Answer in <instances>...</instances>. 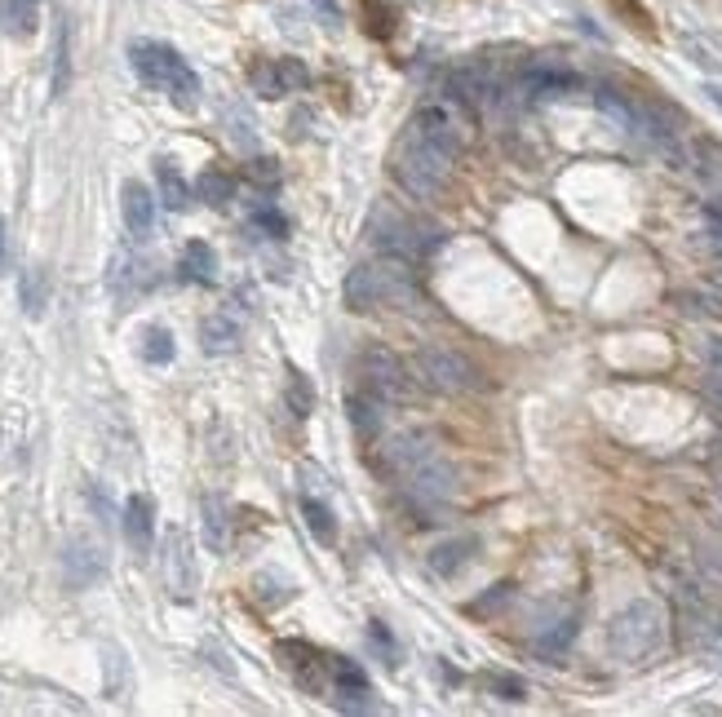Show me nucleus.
<instances>
[{"label": "nucleus", "mask_w": 722, "mask_h": 717, "mask_svg": "<svg viewBox=\"0 0 722 717\" xmlns=\"http://www.w3.org/2000/svg\"><path fill=\"white\" fill-rule=\"evenodd\" d=\"M462 143L466 124L456 120L448 102H426L421 111H413L404 134L395 138V151H390V173H395L400 190L413 200H435L456 156H462Z\"/></svg>", "instance_id": "nucleus-1"}, {"label": "nucleus", "mask_w": 722, "mask_h": 717, "mask_svg": "<svg viewBox=\"0 0 722 717\" xmlns=\"http://www.w3.org/2000/svg\"><path fill=\"white\" fill-rule=\"evenodd\" d=\"M129 67L138 72V81L156 94H164L178 111H195L200 107V76L191 72V62L164 45V40H134L129 45Z\"/></svg>", "instance_id": "nucleus-2"}, {"label": "nucleus", "mask_w": 722, "mask_h": 717, "mask_svg": "<svg viewBox=\"0 0 722 717\" xmlns=\"http://www.w3.org/2000/svg\"><path fill=\"white\" fill-rule=\"evenodd\" d=\"M346 306L355 314H368V310H381V306H404L413 301L417 284H413V262L404 257H390L381 252L377 262H359L351 275H346Z\"/></svg>", "instance_id": "nucleus-3"}, {"label": "nucleus", "mask_w": 722, "mask_h": 717, "mask_svg": "<svg viewBox=\"0 0 722 717\" xmlns=\"http://www.w3.org/2000/svg\"><path fill=\"white\" fill-rule=\"evenodd\" d=\"M665 629H670L665 607L651 603V598H638V603H629L625 611L612 616L608 646H612V656L621 665H643V660H651L656 651L665 646Z\"/></svg>", "instance_id": "nucleus-4"}, {"label": "nucleus", "mask_w": 722, "mask_h": 717, "mask_svg": "<svg viewBox=\"0 0 722 717\" xmlns=\"http://www.w3.org/2000/svg\"><path fill=\"white\" fill-rule=\"evenodd\" d=\"M408 368H413L417 385H426L430 395H448V399L470 395V390L484 385V372L462 350H448V346H421Z\"/></svg>", "instance_id": "nucleus-5"}, {"label": "nucleus", "mask_w": 722, "mask_h": 717, "mask_svg": "<svg viewBox=\"0 0 722 717\" xmlns=\"http://www.w3.org/2000/svg\"><path fill=\"white\" fill-rule=\"evenodd\" d=\"M364 385L372 390V395L381 404H404L408 399V385H413V368L395 355V350H386V346H368L364 350Z\"/></svg>", "instance_id": "nucleus-6"}, {"label": "nucleus", "mask_w": 722, "mask_h": 717, "mask_svg": "<svg viewBox=\"0 0 722 717\" xmlns=\"http://www.w3.org/2000/svg\"><path fill=\"white\" fill-rule=\"evenodd\" d=\"M248 85L257 98H289L297 89L310 85V72H306V62L297 58H257L253 67H248Z\"/></svg>", "instance_id": "nucleus-7"}, {"label": "nucleus", "mask_w": 722, "mask_h": 717, "mask_svg": "<svg viewBox=\"0 0 722 717\" xmlns=\"http://www.w3.org/2000/svg\"><path fill=\"white\" fill-rule=\"evenodd\" d=\"M404 487H408V496L417 500V505H426V509H439V505H448L452 496H456V470L448 466V456L443 452H435L426 466H417L408 479H400Z\"/></svg>", "instance_id": "nucleus-8"}, {"label": "nucleus", "mask_w": 722, "mask_h": 717, "mask_svg": "<svg viewBox=\"0 0 722 717\" xmlns=\"http://www.w3.org/2000/svg\"><path fill=\"white\" fill-rule=\"evenodd\" d=\"M276 656L284 660V669H289L310 695H323V678H333V669H328V660H333V656H323L319 646H310V642H302V638L276 642Z\"/></svg>", "instance_id": "nucleus-9"}, {"label": "nucleus", "mask_w": 722, "mask_h": 717, "mask_svg": "<svg viewBox=\"0 0 722 717\" xmlns=\"http://www.w3.org/2000/svg\"><path fill=\"white\" fill-rule=\"evenodd\" d=\"M164 584L178 603L195 598V558H191V541L182 528L164 532Z\"/></svg>", "instance_id": "nucleus-10"}, {"label": "nucleus", "mask_w": 722, "mask_h": 717, "mask_svg": "<svg viewBox=\"0 0 722 717\" xmlns=\"http://www.w3.org/2000/svg\"><path fill=\"white\" fill-rule=\"evenodd\" d=\"M435 452H439V443H435L430 434H421V430H404V434H395V438H386V447H381L386 470L395 474V479H408L417 466L430 461Z\"/></svg>", "instance_id": "nucleus-11"}, {"label": "nucleus", "mask_w": 722, "mask_h": 717, "mask_svg": "<svg viewBox=\"0 0 722 717\" xmlns=\"http://www.w3.org/2000/svg\"><path fill=\"white\" fill-rule=\"evenodd\" d=\"M678 625L692 642H713L722 633V616L718 607H709V598L692 584H678Z\"/></svg>", "instance_id": "nucleus-12"}, {"label": "nucleus", "mask_w": 722, "mask_h": 717, "mask_svg": "<svg viewBox=\"0 0 722 717\" xmlns=\"http://www.w3.org/2000/svg\"><path fill=\"white\" fill-rule=\"evenodd\" d=\"M328 669H333V687H338V708L346 713H368L372 708V691H368V678L355 660L346 656H333L328 660Z\"/></svg>", "instance_id": "nucleus-13"}, {"label": "nucleus", "mask_w": 722, "mask_h": 717, "mask_svg": "<svg viewBox=\"0 0 722 717\" xmlns=\"http://www.w3.org/2000/svg\"><path fill=\"white\" fill-rule=\"evenodd\" d=\"M120 213H124L129 235H134V239H151V231H156V195L143 182H124L120 186Z\"/></svg>", "instance_id": "nucleus-14"}, {"label": "nucleus", "mask_w": 722, "mask_h": 717, "mask_svg": "<svg viewBox=\"0 0 722 717\" xmlns=\"http://www.w3.org/2000/svg\"><path fill=\"white\" fill-rule=\"evenodd\" d=\"M120 528H124V541L134 554H151V541H156V505L151 496H129L124 500V514H120Z\"/></svg>", "instance_id": "nucleus-15"}, {"label": "nucleus", "mask_w": 722, "mask_h": 717, "mask_svg": "<svg viewBox=\"0 0 722 717\" xmlns=\"http://www.w3.org/2000/svg\"><path fill=\"white\" fill-rule=\"evenodd\" d=\"M200 518H205V545L213 554H227L231 549V505H227V496H205Z\"/></svg>", "instance_id": "nucleus-16"}, {"label": "nucleus", "mask_w": 722, "mask_h": 717, "mask_svg": "<svg viewBox=\"0 0 722 717\" xmlns=\"http://www.w3.org/2000/svg\"><path fill=\"white\" fill-rule=\"evenodd\" d=\"M475 549H479L475 536H452V541H443V545L430 549V571H435L439 580H452L456 571H462V567L475 558Z\"/></svg>", "instance_id": "nucleus-17"}, {"label": "nucleus", "mask_w": 722, "mask_h": 717, "mask_svg": "<svg viewBox=\"0 0 722 717\" xmlns=\"http://www.w3.org/2000/svg\"><path fill=\"white\" fill-rule=\"evenodd\" d=\"M178 271H182L186 284H218V252H213V244L191 239L182 248V267Z\"/></svg>", "instance_id": "nucleus-18"}, {"label": "nucleus", "mask_w": 722, "mask_h": 717, "mask_svg": "<svg viewBox=\"0 0 722 717\" xmlns=\"http://www.w3.org/2000/svg\"><path fill=\"white\" fill-rule=\"evenodd\" d=\"M0 27L14 40H32L40 27V0H0Z\"/></svg>", "instance_id": "nucleus-19"}, {"label": "nucleus", "mask_w": 722, "mask_h": 717, "mask_svg": "<svg viewBox=\"0 0 722 717\" xmlns=\"http://www.w3.org/2000/svg\"><path fill=\"white\" fill-rule=\"evenodd\" d=\"M156 190H160V200H164V209H173V213H182L186 205H191V182L182 177V169L173 164V160H156Z\"/></svg>", "instance_id": "nucleus-20"}, {"label": "nucleus", "mask_w": 722, "mask_h": 717, "mask_svg": "<svg viewBox=\"0 0 722 717\" xmlns=\"http://www.w3.org/2000/svg\"><path fill=\"white\" fill-rule=\"evenodd\" d=\"M200 346H205L209 355H231V350L240 346V323H235L231 314H209V319L200 323Z\"/></svg>", "instance_id": "nucleus-21"}, {"label": "nucleus", "mask_w": 722, "mask_h": 717, "mask_svg": "<svg viewBox=\"0 0 722 717\" xmlns=\"http://www.w3.org/2000/svg\"><path fill=\"white\" fill-rule=\"evenodd\" d=\"M62 563H68V580L76 584V590H81V584H94L98 576H102V554L94 549V545H68V554H62Z\"/></svg>", "instance_id": "nucleus-22"}, {"label": "nucleus", "mask_w": 722, "mask_h": 717, "mask_svg": "<svg viewBox=\"0 0 722 717\" xmlns=\"http://www.w3.org/2000/svg\"><path fill=\"white\" fill-rule=\"evenodd\" d=\"M195 195H200L209 209H227L235 200V177L222 173V169H205L200 182H195Z\"/></svg>", "instance_id": "nucleus-23"}, {"label": "nucleus", "mask_w": 722, "mask_h": 717, "mask_svg": "<svg viewBox=\"0 0 722 717\" xmlns=\"http://www.w3.org/2000/svg\"><path fill=\"white\" fill-rule=\"evenodd\" d=\"M359 10H364V27H368V36L390 40V36L400 32V10L390 5V0H359Z\"/></svg>", "instance_id": "nucleus-24"}, {"label": "nucleus", "mask_w": 722, "mask_h": 717, "mask_svg": "<svg viewBox=\"0 0 722 717\" xmlns=\"http://www.w3.org/2000/svg\"><path fill=\"white\" fill-rule=\"evenodd\" d=\"M72 85V27L58 18V40H53V98H62Z\"/></svg>", "instance_id": "nucleus-25"}, {"label": "nucleus", "mask_w": 722, "mask_h": 717, "mask_svg": "<svg viewBox=\"0 0 722 717\" xmlns=\"http://www.w3.org/2000/svg\"><path fill=\"white\" fill-rule=\"evenodd\" d=\"M302 518H306V528H310V536L319 545H333L338 541V518H333V509H328L323 500L302 496Z\"/></svg>", "instance_id": "nucleus-26"}, {"label": "nucleus", "mask_w": 722, "mask_h": 717, "mask_svg": "<svg viewBox=\"0 0 722 717\" xmlns=\"http://www.w3.org/2000/svg\"><path fill=\"white\" fill-rule=\"evenodd\" d=\"M351 425H355V434L368 443V438H377V430H381V399L372 395H351Z\"/></svg>", "instance_id": "nucleus-27"}, {"label": "nucleus", "mask_w": 722, "mask_h": 717, "mask_svg": "<svg viewBox=\"0 0 722 717\" xmlns=\"http://www.w3.org/2000/svg\"><path fill=\"white\" fill-rule=\"evenodd\" d=\"M19 297H23V310H27L32 319H40L45 306H49V275H45L40 267H27V271H23V284H19Z\"/></svg>", "instance_id": "nucleus-28"}, {"label": "nucleus", "mask_w": 722, "mask_h": 717, "mask_svg": "<svg viewBox=\"0 0 722 717\" xmlns=\"http://www.w3.org/2000/svg\"><path fill=\"white\" fill-rule=\"evenodd\" d=\"M111 288H115L120 301H129L143 288V262H138V257H129V252L115 257V262H111Z\"/></svg>", "instance_id": "nucleus-29"}, {"label": "nucleus", "mask_w": 722, "mask_h": 717, "mask_svg": "<svg viewBox=\"0 0 722 717\" xmlns=\"http://www.w3.org/2000/svg\"><path fill=\"white\" fill-rule=\"evenodd\" d=\"M173 355H178V346H173V333L164 329V323H151V329H143V359H147V363L164 368V363H173Z\"/></svg>", "instance_id": "nucleus-30"}, {"label": "nucleus", "mask_w": 722, "mask_h": 717, "mask_svg": "<svg viewBox=\"0 0 722 717\" xmlns=\"http://www.w3.org/2000/svg\"><path fill=\"white\" fill-rule=\"evenodd\" d=\"M576 616H563V620H554L546 633H537V651L541 656H563V651L572 646V638H576Z\"/></svg>", "instance_id": "nucleus-31"}, {"label": "nucleus", "mask_w": 722, "mask_h": 717, "mask_svg": "<svg viewBox=\"0 0 722 717\" xmlns=\"http://www.w3.org/2000/svg\"><path fill=\"white\" fill-rule=\"evenodd\" d=\"M289 412L297 417V421H306L310 412H315V385L306 381V372H297V368H289Z\"/></svg>", "instance_id": "nucleus-32"}, {"label": "nucleus", "mask_w": 722, "mask_h": 717, "mask_svg": "<svg viewBox=\"0 0 722 717\" xmlns=\"http://www.w3.org/2000/svg\"><path fill=\"white\" fill-rule=\"evenodd\" d=\"M253 226H257L261 235H271V239H284V235H289V218H284L271 200H257V205H253Z\"/></svg>", "instance_id": "nucleus-33"}, {"label": "nucleus", "mask_w": 722, "mask_h": 717, "mask_svg": "<svg viewBox=\"0 0 722 717\" xmlns=\"http://www.w3.org/2000/svg\"><path fill=\"white\" fill-rule=\"evenodd\" d=\"M612 5H616V14L621 18H629V27H638L643 36H651L656 27H651V18H647V10L638 5V0H612Z\"/></svg>", "instance_id": "nucleus-34"}, {"label": "nucleus", "mask_w": 722, "mask_h": 717, "mask_svg": "<svg viewBox=\"0 0 722 717\" xmlns=\"http://www.w3.org/2000/svg\"><path fill=\"white\" fill-rule=\"evenodd\" d=\"M368 638H372V646H381V651H386V665H390V669H395V665H400V651H395V638H390V633H386V625H381V620H372Z\"/></svg>", "instance_id": "nucleus-35"}, {"label": "nucleus", "mask_w": 722, "mask_h": 717, "mask_svg": "<svg viewBox=\"0 0 722 717\" xmlns=\"http://www.w3.org/2000/svg\"><path fill=\"white\" fill-rule=\"evenodd\" d=\"M488 687H492L501 700H523V695H528V687H523L518 678H505V673H488Z\"/></svg>", "instance_id": "nucleus-36"}, {"label": "nucleus", "mask_w": 722, "mask_h": 717, "mask_svg": "<svg viewBox=\"0 0 722 717\" xmlns=\"http://www.w3.org/2000/svg\"><path fill=\"white\" fill-rule=\"evenodd\" d=\"M705 404H709L713 417L722 421V368H713V372L705 376Z\"/></svg>", "instance_id": "nucleus-37"}, {"label": "nucleus", "mask_w": 722, "mask_h": 717, "mask_svg": "<svg viewBox=\"0 0 722 717\" xmlns=\"http://www.w3.org/2000/svg\"><path fill=\"white\" fill-rule=\"evenodd\" d=\"M248 177L261 182V186H276V182H280V169H276V160H253V164H248Z\"/></svg>", "instance_id": "nucleus-38"}, {"label": "nucleus", "mask_w": 722, "mask_h": 717, "mask_svg": "<svg viewBox=\"0 0 722 717\" xmlns=\"http://www.w3.org/2000/svg\"><path fill=\"white\" fill-rule=\"evenodd\" d=\"M709 363L722 368V342H709Z\"/></svg>", "instance_id": "nucleus-39"}, {"label": "nucleus", "mask_w": 722, "mask_h": 717, "mask_svg": "<svg viewBox=\"0 0 722 717\" xmlns=\"http://www.w3.org/2000/svg\"><path fill=\"white\" fill-rule=\"evenodd\" d=\"M0 271H5V222H0Z\"/></svg>", "instance_id": "nucleus-40"}, {"label": "nucleus", "mask_w": 722, "mask_h": 717, "mask_svg": "<svg viewBox=\"0 0 722 717\" xmlns=\"http://www.w3.org/2000/svg\"><path fill=\"white\" fill-rule=\"evenodd\" d=\"M705 94H709V98H713V102H718V107H722V85H709V89H705Z\"/></svg>", "instance_id": "nucleus-41"}, {"label": "nucleus", "mask_w": 722, "mask_h": 717, "mask_svg": "<svg viewBox=\"0 0 722 717\" xmlns=\"http://www.w3.org/2000/svg\"><path fill=\"white\" fill-rule=\"evenodd\" d=\"M713 492H718V505H722V474H718V483H713Z\"/></svg>", "instance_id": "nucleus-42"}]
</instances>
